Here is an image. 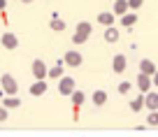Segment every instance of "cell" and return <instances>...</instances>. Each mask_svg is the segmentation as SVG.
<instances>
[{
    "label": "cell",
    "instance_id": "obj_20",
    "mask_svg": "<svg viewBox=\"0 0 158 137\" xmlns=\"http://www.w3.org/2000/svg\"><path fill=\"white\" fill-rule=\"evenodd\" d=\"M130 109H133V112H139V109H144V95H137L135 100H130Z\"/></svg>",
    "mask_w": 158,
    "mask_h": 137
},
{
    "label": "cell",
    "instance_id": "obj_14",
    "mask_svg": "<svg viewBox=\"0 0 158 137\" xmlns=\"http://www.w3.org/2000/svg\"><path fill=\"white\" fill-rule=\"evenodd\" d=\"M114 21H116L114 12H100L98 14V23H102V26H114Z\"/></svg>",
    "mask_w": 158,
    "mask_h": 137
},
{
    "label": "cell",
    "instance_id": "obj_6",
    "mask_svg": "<svg viewBox=\"0 0 158 137\" xmlns=\"http://www.w3.org/2000/svg\"><path fill=\"white\" fill-rule=\"evenodd\" d=\"M72 91H74V79L63 74V77L58 79V93H60V95H70Z\"/></svg>",
    "mask_w": 158,
    "mask_h": 137
},
{
    "label": "cell",
    "instance_id": "obj_3",
    "mask_svg": "<svg viewBox=\"0 0 158 137\" xmlns=\"http://www.w3.org/2000/svg\"><path fill=\"white\" fill-rule=\"evenodd\" d=\"M63 63H65V65H70V68H79V65L84 63V58H81V54H79V51L70 49V51H65Z\"/></svg>",
    "mask_w": 158,
    "mask_h": 137
},
{
    "label": "cell",
    "instance_id": "obj_24",
    "mask_svg": "<svg viewBox=\"0 0 158 137\" xmlns=\"http://www.w3.org/2000/svg\"><path fill=\"white\" fill-rule=\"evenodd\" d=\"M142 2H144V0H128V7H130V10H137V7H142Z\"/></svg>",
    "mask_w": 158,
    "mask_h": 137
},
{
    "label": "cell",
    "instance_id": "obj_4",
    "mask_svg": "<svg viewBox=\"0 0 158 137\" xmlns=\"http://www.w3.org/2000/svg\"><path fill=\"white\" fill-rule=\"evenodd\" d=\"M30 70H33V77H35V79H47V77H49V68L42 63V58H35Z\"/></svg>",
    "mask_w": 158,
    "mask_h": 137
},
{
    "label": "cell",
    "instance_id": "obj_7",
    "mask_svg": "<svg viewBox=\"0 0 158 137\" xmlns=\"http://www.w3.org/2000/svg\"><path fill=\"white\" fill-rule=\"evenodd\" d=\"M0 42H2V47H5V49H16V47H19V37H16L14 33H2V37H0Z\"/></svg>",
    "mask_w": 158,
    "mask_h": 137
},
{
    "label": "cell",
    "instance_id": "obj_28",
    "mask_svg": "<svg viewBox=\"0 0 158 137\" xmlns=\"http://www.w3.org/2000/svg\"><path fill=\"white\" fill-rule=\"evenodd\" d=\"M21 2H33V0H21Z\"/></svg>",
    "mask_w": 158,
    "mask_h": 137
},
{
    "label": "cell",
    "instance_id": "obj_15",
    "mask_svg": "<svg viewBox=\"0 0 158 137\" xmlns=\"http://www.w3.org/2000/svg\"><path fill=\"white\" fill-rule=\"evenodd\" d=\"M135 23H137V14H135V12H126V14L121 16V26H128V28H133Z\"/></svg>",
    "mask_w": 158,
    "mask_h": 137
},
{
    "label": "cell",
    "instance_id": "obj_13",
    "mask_svg": "<svg viewBox=\"0 0 158 137\" xmlns=\"http://www.w3.org/2000/svg\"><path fill=\"white\" fill-rule=\"evenodd\" d=\"M105 42H109V44L118 42V30L114 28V26H107V28H105Z\"/></svg>",
    "mask_w": 158,
    "mask_h": 137
},
{
    "label": "cell",
    "instance_id": "obj_26",
    "mask_svg": "<svg viewBox=\"0 0 158 137\" xmlns=\"http://www.w3.org/2000/svg\"><path fill=\"white\" fill-rule=\"evenodd\" d=\"M151 79H153V86H158V68H156V72H153Z\"/></svg>",
    "mask_w": 158,
    "mask_h": 137
},
{
    "label": "cell",
    "instance_id": "obj_12",
    "mask_svg": "<svg viewBox=\"0 0 158 137\" xmlns=\"http://www.w3.org/2000/svg\"><path fill=\"white\" fill-rule=\"evenodd\" d=\"M128 10V0H114V16H123Z\"/></svg>",
    "mask_w": 158,
    "mask_h": 137
},
{
    "label": "cell",
    "instance_id": "obj_23",
    "mask_svg": "<svg viewBox=\"0 0 158 137\" xmlns=\"http://www.w3.org/2000/svg\"><path fill=\"white\" fill-rule=\"evenodd\" d=\"M130 88H133V84H130V81H123V84H118V93H121V95H126V93L130 91Z\"/></svg>",
    "mask_w": 158,
    "mask_h": 137
},
{
    "label": "cell",
    "instance_id": "obj_27",
    "mask_svg": "<svg viewBox=\"0 0 158 137\" xmlns=\"http://www.w3.org/2000/svg\"><path fill=\"white\" fill-rule=\"evenodd\" d=\"M5 7H7V0H0V12L5 10Z\"/></svg>",
    "mask_w": 158,
    "mask_h": 137
},
{
    "label": "cell",
    "instance_id": "obj_17",
    "mask_svg": "<svg viewBox=\"0 0 158 137\" xmlns=\"http://www.w3.org/2000/svg\"><path fill=\"white\" fill-rule=\"evenodd\" d=\"M70 98H72V105H74V107H81V105H84V100H86V95L81 93V91H77V88H74L72 93H70Z\"/></svg>",
    "mask_w": 158,
    "mask_h": 137
},
{
    "label": "cell",
    "instance_id": "obj_16",
    "mask_svg": "<svg viewBox=\"0 0 158 137\" xmlns=\"http://www.w3.org/2000/svg\"><path fill=\"white\" fill-rule=\"evenodd\" d=\"M63 65H65L63 60H58L54 68H49V77L51 79H60V77H63Z\"/></svg>",
    "mask_w": 158,
    "mask_h": 137
},
{
    "label": "cell",
    "instance_id": "obj_21",
    "mask_svg": "<svg viewBox=\"0 0 158 137\" xmlns=\"http://www.w3.org/2000/svg\"><path fill=\"white\" fill-rule=\"evenodd\" d=\"M51 30H56V33H58V30H65V21L58 19V16H54V19H51Z\"/></svg>",
    "mask_w": 158,
    "mask_h": 137
},
{
    "label": "cell",
    "instance_id": "obj_10",
    "mask_svg": "<svg viewBox=\"0 0 158 137\" xmlns=\"http://www.w3.org/2000/svg\"><path fill=\"white\" fill-rule=\"evenodd\" d=\"M144 107H147L149 112H153V109H158V93H153V91H149V93H144Z\"/></svg>",
    "mask_w": 158,
    "mask_h": 137
},
{
    "label": "cell",
    "instance_id": "obj_22",
    "mask_svg": "<svg viewBox=\"0 0 158 137\" xmlns=\"http://www.w3.org/2000/svg\"><path fill=\"white\" fill-rule=\"evenodd\" d=\"M147 126H151V128L158 126V109H153V112L147 116Z\"/></svg>",
    "mask_w": 158,
    "mask_h": 137
},
{
    "label": "cell",
    "instance_id": "obj_25",
    "mask_svg": "<svg viewBox=\"0 0 158 137\" xmlns=\"http://www.w3.org/2000/svg\"><path fill=\"white\" fill-rule=\"evenodd\" d=\"M5 118H7V107L0 105V121H5Z\"/></svg>",
    "mask_w": 158,
    "mask_h": 137
},
{
    "label": "cell",
    "instance_id": "obj_11",
    "mask_svg": "<svg viewBox=\"0 0 158 137\" xmlns=\"http://www.w3.org/2000/svg\"><path fill=\"white\" fill-rule=\"evenodd\" d=\"M139 72L153 77V72H156V63H153V60H149V58H142V60H139Z\"/></svg>",
    "mask_w": 158,
    "mask_h": 137
},
{
    "label": "cell",
    "instance_id": "obj_2",
    "mask_svg": "<svg viewBox=\"0 0 158 137\" xmlns=\"http://www.w3.org/2000/svg\"><path fill=\"white\" fill-rule=\"evenodd\" d=\"M0 86H2L5 95H16V91H19V84H16V79L12 74H2L0 77Z\"/></svg>",
    "mask_w": 158,
    "mask_h": 137
},
{
    "label": "cell",
    "instance_id": "obj_1",
    "mask_svg": "<svg viewBox=\"0 0 158 137\" xmlns=\"http://www.w3.org/2000/svg\"><path fill=\"white\" fill-rule=\"evenodd\" d=\"M91 30H93V26H91L89 21H81V23L77 26V30H74V35H72V42L74 44H84L86 39L91 37Z\"/></svg>",
    "mask_w": 158,
    "mask_h": 137
},
{
    "label": "cell",
    "instance_id": "obj_9",
    "mask_svg": "<svg viewBox=\"0 0 158 137\" xmlns=\"http://www.w3.org/2000/svg\"><path fill=\"white\" fill-rule=\"evenodd\" d=\"M44 93H47V81L44 79H35V81L30 84V95L37 98V95H44Z\"/></svg>",
    "mask_w": 158,
    "mask_h": 137
},
{
    "label": "cell",
    "instance_id": "obj_19",
    "mask_svg": "<svg viewBox=\"0 0 158 137\" xmlns=\"http://www.w3.org/2000/svg\"><path fill=\"white\" fill-rule=\"evenodd\" d=\"M2 105H5L7 109H16V107H21V100L16 98V95H7V98L2 100Z\"/></svg>",
    "mask_w": 158,
    "mask_h": 137
},
{
    "label": "cell",
    "instance_id": "obj_8",
    "mask_svg": "<svg viewBox=\"0 0 158 137\" xmlns=\"http://www.w3.org/2000/svg\"><path fill=\"white\" fill-rule=\"evenodd\" d=\"M126 68H128V60H126V56H123V54H116V56H114V60H112V70H114L116 74H121Z\"/></svg>",
    "mask_w": 158,
    "mask_h": 137
},
{
    "label": "cell",
    "instance_id": "obj_5",
    "mask_svg": "<svg viewBox=\"0 0 158 137\" xmlns=\"http://www.w3.org/2000/svg\"><path fill=\"white\" fill-rule=\"evenodd\" d=\"M135 84H137V88L142 91V93H149V91H151V86H153V79L149 77V74L139 72L137 77H135Z\"/></svg>",
    "mask_w": 158,
    "mask_h": 137
},
{
    "label": "cell",
    "instance_id": "obj_18",
    "mask_svg": "<svg viewBox=\"0 0 158 137\" xmlns=\"http://www.w3.org/2000/svg\"><path fill=\"white\" fill-rule=\"evenodd\" d=\"M91 100H93V105H95V107H102V105L107 102V93H105V91H95Z\"/></svg>",
    "mask_w": 158,
    "mask_h": 137
}]
</instances>
